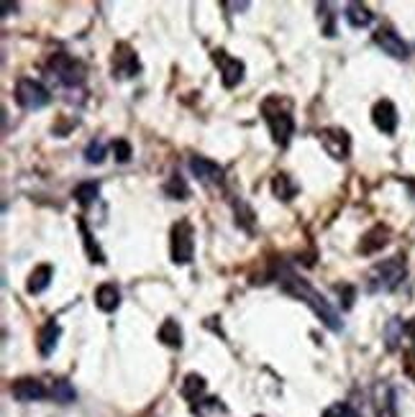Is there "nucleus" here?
I'll use <instances>...</instances> for the list:
<instances>
[{"label": "nucleus", "mask_w": 415, "mask_h": 417, "mask_svg": "<svg viewBox=\"0 0 415 417\" xmlns=\"http://www.w3.org/2000/svg\"><path fill=\"white\" fill-rule=\"evenodd\" d=\"M282 292H287V295L295 297V300H303L308 307L313 310L315 315L321 317V323L326 325L328 331L338 333L343 328L341 317H338V312L331 307V303H328V300L321 295V292H318V289L310 287L305 279H300L298 274H292V272L282 274Z\"/></svg>", "instance_id": "f257e3e1"}, {"label": "nucleus", "mask_w": 415, "mask_h": 417, "mask_svg": "<svg viewBox=\"0 0 415 417\" xmlns=\"http://www.w3.org/2000/svg\"><path fill=\"white\" fill-rule=\"evenodd\" d=\"M262 115H264V121H267V126H270L272 141H275L279 149H284V146L290 144L292 131H295L290 102L282 100L279 95H270V98L262 102Z\"/></svg>", "instance_id": "f03ea898"}, {"label": "nucleus", "mask_w": 415, "mask_h": 417, "mask_svg": "<svg viewBox=\"0 0 415 417\" xmlns=\"http://www.w3.org/2000/svg\"><path fill=\"white\" fill-rule=\"evenodd\" d=\"M405 259L402 256H393V259H385L374 264L367 272V289L371 295H379V292H393L402 279H405Z\"/></svg>", "instance_id": "7ed1b4c3"}, {"label": "nucleus", "mask_w": 415, "mask_h": 417, "mask_svg": "<svg viewBox=\"0 0 415 417\" xmlns=\"http://www.w3.org/2000/svg\"><path fill=\"white\" fill-rule=\"evenodd\" d=\"M169 253H172V261L175 264H190L192 261V253H195V228L190 220H177L172 225V246H169Z\"/></svg>", "instance_id": "20e7f679"}, {"label": "nucleus", "mask_w": 415, "mask_h": 417, "mask_svg": "<svg viewBox=\"0 0 415 417\" xmlns=\"http://www.w3.org/2000/svg\"><path fill=\"white\" fill-rule=\"evenodd\" d=\"M15 102L21 105L23 110H41L49 105L51 95L39 79H31V77H23L15 82Z\"/></svg>", "instance_id": "39448f33"}, {"label": "nucleus", "mask_w": 415, "mask_h": 417, "mask_svg": "<svg viewBox=\"0 0 415 417\" xmlns=\"http://www.w3.org/2000/svg\"><path fill=\"white\" fill-rule=\"evenodd\" d=\"M49 72L57 74L59 82L67 87L80 85L82 79H85V67H82V62H77V59L65 54V51H59V54H54V57L49 59Z\"/></svg>", "instance_id": "423d86ee"}, {"label": "nucleus", "mask_w": 415, "mask_h": 417, "mask_svg": "<svg viewBox=\"0 0 415 417\" xmlns=\"http://www.w3.org/2000/svg\"><path fill=\"white\" fill-rule=\"evenodd\" d=\"M318 138H321L323 149H326V154L331 159H336V161L349 159L351 136H349V131L346 128H341V126H331V128H323L321 133H318Z\"/></svg>", "instance_id": "0eeeda50"}, {"label": "nucleus", "mask_w": 415, "mask_h": 417, "mask_svg": "<svg viewBox=\"0 0 415 417\" xmlns=\"http://www.w3.org/2000/svg\"><path fill=\"white\" fill-rule=\"evenodd\" d=\"M213 62H216V67L220 70V82H223V87H226V90H233V87H236L241 79H244V72H246L244 62H241V59H236V57H231L226 49H216V51H213Z\"/></svg>", "instance_id": "6e6552de"}, {"label": "nucleus", "mask_w": 415, "mask_h": 417, "mask_svg": "<svg viewBox=\"0 0 415 417\" xmlns=\"http://www.w3.org/2000/svg\"><path fill=\"white\" fill-rule=\"evenodd\" d=\"M110 65H113V77H133V74L141 70L136 51H133L129 44H116Z\"/></svg>", "instance_id": "1a4fd4ad"}, {"label": "nucleus", "mask_w": 415, "mask_h": 417, "mask_svg": "<svg viewBox=\"0 0 415 417\" xmlns=\"http://www.w3.org/2000/svg\"><path fill=\"white\" fill-rule=\"evenodd\" d=\"M374 44L379 49L390 54L395 59H408L410 57V46L400 39V34H395L393 29H377L374 31Z\"/></svg>", "instance_id": "9d476101"}, {"label": "nucleus", "mask_w": 415, "mask_h": 417, "mask_svg": "<svg viewBox=\"0 0 415 417\" xmlns=\"http://www.w3.org/2000/svg\"><path fill=\"white\" fill-rule=\"evenodd\" d=\"M11 395H13V399H18V402H39V399H44L49 392H46V387L39 379L23 376V379H15L13 384H11Z\"/></svg>", "instance_id": "9b49d317"}, {"label": "nucleus", "mask_w": 415, "mask_h": 417, "mask_svg": "<svg viewBox=\"0 0 415 417\" xmlns=\"http://www.w3.org/2000/svg\"><path fill=\"white\" fill-rule=\"evenodd\" d=\"M371 123L377 126V131H382L385 136H393L397 131V108L390 100H379L371 108Z\"/></svg>", "instance_id": "f8f14e48"}, {"label": "nucleus", "mask_w": 415, "mask_h": 417, "mask_svg": "<svg viewBox=\"0 0 415 417\" xmlns=\"http://www.w3.org/2000/svg\"><path fill=\"white\" fill-rule=\"evenodd\" d=\"M190 172L195 174L200 182H205V185H220L223 182V169L213 159L192 157L190 159Z\"/></svg>", "instance_id": "ddd939ff"}, {"label": "nucleus", "mask_w": 415, "mask_h": 417, "mask_svg": "<svg viewBox=\"0 0 415 417\" xmlns=\"http://www.w3.org/2000/svg\"><path fill=\"white\" fill-rule=\"evenodd\" d=\"M387 244H390V228H387V225H374V228L367 230L364 236H362V241H359V253L371 256V253L382 251Z\"/></svg>", "instance_id": "4468645a"}, {"label": "nucleus", "mask_w": 415, "mask_h": 417, "mask_svg": "<svg viewBox=\"0 0 415 417\" xmlns=\"http://www.w3.org/2000/svg\"><path fill=\"white\" fill-rule=\"evenodd\" d=\"M374 412H377V417H397L395 389L390 384H377V389H374Z\"/></svg>", "instance_id": "2eb2a0df"}, {"label": "nucleus", "mask_w": 415, "mask_h": 417, "mask_svg": "<svg viewBox=\"0 0 415 417\" xmlns=\"http://www.w3.org/2000/svg\"><path fill=\"white\" fill-rule=\"evenodd\" d=\"M95 305H98V310H103V312H113V310L121 305V292H118L116 284L105 282V284H100V287L95 289Z\"/></svg>", "instance_id": "dca6fc26"}, {"label": "nucleus", "mask_w": 415, "mask_h": 417, "mask_svg": "<svg viewBox=\"0 0 415 417\" xmlns=\"http://www.w3.org/2000/svg\"><path fill=\"white\" fill-rule=\"evenodd\" d=\"M59 333H62V328H59V323H54V320H49V323L39 331V353L41 356H51L54 353V348H57V340H59Z\"/></svg>", "instance_id": "f3484780"}, {"label": "nucleus", "mask_w": 415, "mask_h": 417, "mask_svg": "<svg viewBox=\"0 0 415 417\" xmlns=\"http://www.w3.org/2000/svg\"><path fill=\"white\" fill-rule=\"evenodd\" d=\"M51 279H54V269H51L49 264L37 266V269L31 272V277H29V284H26L29 295H41V292H44V289L51 284Z\"/></svg>", "instance_id": "a211bd4d"}, {"label": "nucleus", "mask_w": 415, "mask_h": 417, "mask_svg": "<svg viewBox=\"0 0 415 417\" xmlns=\"http://www.w3.org/2000/svg\"><path fill=\"white\" fill-rule=\"evenodd\" d=\"M343 18L349 21L351 29H367L371 23V18H374V13L367 6H362V3H349L346 11H343Z\"/></svg>", "instance_id": "6ab92c4d"}, {"label": "nucleus", "mask_w": 415, "mask_h": 417, "mask_svg": "<svg viewBox=\"0 0 415 417\" xmlns=\"http://www.w3.org/2000/svg\"><path fill=\"white\" fill-rule=\"evenodd\" d=\"M159 340L164 345H169V348H180L183 345V331H180V325H177V320H172V317H167L164 323H162L159 328Z\"/></svg>", "instance_id": "aec40b11"}, {"label": "nucleus", "mask_w": 415, "mask_h": 417, "mask_svg": "<svg viewBox=\"0 0 415 417\" xmlns=\"http://www.w3.org/2000/svg\"><path fill=\"white\" fill-rule=\"evenodd\" d=\"M183 397L187 399V402H197L200 397H203V392H205V379L200 374H187L185 376V381H183Z\"/></svg>", "instance_id": "412c9836"}, {"label": "nucleus", "mask_w": 415, "mask_h": 417, "mask_svg": "<svg viewBox=\"0 0 415 417\" xmlns=\"http://www.w3.org/2000/svg\"><path fill=\"white\" fill-rule=\"evenodd\" d=\"M272 192H275L277 200H292L295 192H298V185L287 174H277L275 180H272Z\"/></svg>", "instance_id": "4be33fe9"}, {"label": "nucleus", "mask_w": 415, "mask_h": 417, "mask_svg": "<svg viewBox=\"0 0 415 417\" xmlns=\"http://www.w3.org/2000/svg\"><path fill=\"white\" fill-rule=\"evenodd\" d=\"M98 192H100L98 182H82V185L74 187V200L80 202L82 208H90V205L98 200Z\"/></svg>", "instance_id": "5701e85b"}, {"label": "nucleus", "mask_w": 415, "mask_h": 417, "mask_svg": "<svg viewBox=\"0 0 415 417\" xmlns=\"http://www.w3.org/2000/svg\"><path fill=\"white\" fill-rule=\"evenodd\" d=\"M49 395L57 399V402H62V404H70V402H74V389H72V384L70 381H65V379H57V381H51V389H49Z\"/></svg>", "instance_id": "b1692460"}, {"label": "nucleus", "mask_w": 415, "mask_h": 417, "mask_svg": "<svg viewBox=\"0 0 415 417\" xmlns=\"http://www.w3.org/2000/svg\"><path fill=\"white\" fill-rule=\"evenodd\" d=\"M164 192H167L169 197H175V200H185V197L190 194V187H187V182H185L180 174H175V177H172V180L164 185Z\"/></svg>", "instance_id": "393cba45"}, {"label": "nucleus", "mask_w": 415, "mask_h": 417, "mask_svg": "<svg viewBox=\"0 0 415 417\" xmlns=\"http://www.w3.org/2000/svg\"><path fill=\"white\" fill-rule=\"evenodd\" d=\"M105 159V144L103 141H90V146L85 149V161L88 164H100Z\"/></svg>", "instance_id": "a878e982"}, {"label": "nucleus", "mask_w": 415, "mask_h": 417, "mask_svg": "<svg viewBox=\"0 0 415 417\" xmlns=\"http://www.w3.org/2000/svg\"><path fill=\"white\" fill-rule=\"evenodd\" d=\"M113 154H116V161L126 164V161L131 159L133 149H131V144H129L126 138H116V141H113Z\"/></svg>", "instance_id": "bb28decb"}, {"label": "nucleus", "mask_w": 415, "mask_h": 417, "mask_svg": "<svg viewBox=\"0 0 415 417\" xmlns=\"http://www.w3.org/2000/svg\"><path fill=\"white\" fill-rule=\"evenodd\" d=\"M323 417H362L354 407H349V404H334V407H328L326 412H323Z\"/></svg>", "instance_id": "cd10ccee"}, {"label": "nucleus", "mask_w": 415, "mask_h": 417, "mask_svg": "<svg viewBox=\"0 0 415 417\" xmlns=\"http://www.w3.org/2000/svg\"><path fill=\"white\" fill-rule=\"evenodd\" d=\"M80 230H82V236H85V246H88V253L93 256V261H98V264H103V253H100V249H98V244H93V236L88 233V228H85V223H80Z\"/></svg>", "instance_id": "c85d7f7f"}, {"label": "nucleus", "mask_w": 415, "mask_h": 417, "mask_svg": "<svg viewBox=\"0 0 415 417\" xmlns=\"http://www.w3.org/2000/svg\"><path fill=\"white\" fill-rule=\"evenodd\" d=\"M402 371L408 374L410 381H415V351L402 353Z\"/></svg>", "instance_id": "c756f323"}, {"label": "nucleus", "mask_w": 415, "mask_h": 417, "mask_svg": "<svg viewBox=\"0 0 415 417\" xmlns=\"http://www.w3.org/2000/svg\"><path fill=\"white\" fill-rule=\"evenodd\" d=\"M405 333H408L410 338L415 340V317H413V320H408V325H405Z\"/></svg>", "instance_id": "7c9ffc66"}]
</instances>
